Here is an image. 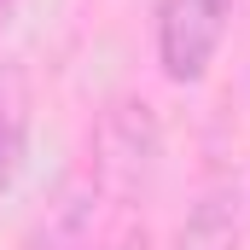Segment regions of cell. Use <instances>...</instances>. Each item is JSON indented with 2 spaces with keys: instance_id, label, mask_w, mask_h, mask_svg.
Masks as SVG:
<instances>
[{
  "instance_id": "cell-1",
  "label": "cell",
  "mask_w": 250,
  "mask_h": 250,
  "mask_svg": "<svg viewBox=\"0 0 250 250\" xmlns=\"http://www.w3.org/2000/svg\"><path fill=\"white\" fill-rule=\"evenodd\" d=\"M227 18H233V0H163L157 6V64L169 82H204L209 64L227 41Z\"/></svg>"
},
{
  "instance_id": "cell-2",
  "label": "cell",
  "mask_w": 250,
  "mask_h": 250,
  "mask_svg": "<svg viewBox=\"0 0 250 250\" xmlns=\"http://www.w3.org/2000/svg\"><path fill=\"white\" fill-rule=\"evenodd\" d=\"M151 157H157V123H151V111H146V105H117V111H105L99 140H93V169H99V181L117 192V198H128V192L146 187Z\"/></svg>"
},
{
  "instance_id": "cell-3",
  "label": "cell",
  "mask_w": 250,
  "mask_h": 250,
  "mask_svg": "<svg viewBox=\"0 0 250 250\" xmlns=\"http://www.w3.org/2000/svg\"><path fill=\"white\" fill-rule=\"evenodd\" d=\"M169 250H239V192L209 187L187 209V221L175 227Z\"/></svg>"
},
{
  "instance_id": "cell-4",
  "label": "cell",
  "mask_w": 250,
  "mask_h": 250,
  "mask_svg": "<svg viewBox=\"0 0 250 250\" xmlns=\"http://www.w3.org/2000/svg\"><path fill=\"white\" fill-rule=\"evenodd\" d=\"M18 163H23V117L0 105V192L12 187V175H18Z\"/></svg>"
},
{
  "instance_id": "cell-5",
  "label": "cell",
  "mask_w": 250,
  "mask_h": 250,
  "mask_svg": "<svg viewBox=\"0 0 250 250\" xmlns=\"http://www.w3.org/2000/svg\"><path fill=\"white\" fill-rule=\"evenodd\" d=\"M117 250H151V245H146V233H128V239H123Z\"/></svg>"
},
{
  "instance_id": "cell-6",
  "label": "cell",
  "mask_w": 250,
  "mask_h": 250,
  "mask_svg": "<svg viewBox=\"0 0 250 250\" xmlns=\"http://www.w3.org/2000/svg\"><path fill=\"white\" fill-rule=\"evenodd\" d=\"M6 6H12V0H0V12H6Z\"/></svg>"
}]
</instances>
